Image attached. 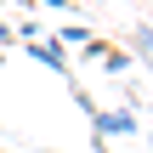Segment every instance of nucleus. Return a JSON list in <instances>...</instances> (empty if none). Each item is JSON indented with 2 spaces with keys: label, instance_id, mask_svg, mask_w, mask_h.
Segmentation results:
<instances>
[{
  "label": "nucleus",
  "instance_id": "f257e3e1",
  "mask_svg": "<svg viewBox=\"0 0 153 153\" xmlns=\"http://www.w3.org/2000/svg\"><path fill=\"white\" fill-rule=\"evenodd\" d=\"M91 119H97V136L102 142L108 136H142V119L131 108H91Z\"/></svg>",
  "mask_w": 153,
  "mask_h": 153
},
{
  "label": "nucleus",
  "instance_id": "f03ea898",
  "mask_svg": "<svg viewBox=\"0 0 153 153\" xmlns=\"http://www.w3.org/2000/svg\"><path fill=\"white\" fill-rule=\"evenodd\" d=\"M28 57H40L51 74H68V51H62L57 40H45V34H40V40H28Z\"/></svg>",
  "mask_w": 153,
  "mask_h": 153
},
{
  "label": "nucleus",
  "instance_id": "7ed1b4c3",
  "mask_svg": "<svg viewBox=\"0 0 153 153\" xmlns=\"http://www.w3.org/2000/svg\"><path fill=\"white\" fill-rule=\"evenodd\" d=\"M102 62H108V74H114V79H125V74H131V57H114V51H108Z\"/></svg>",
  "mask_w": 153,
  "mask_h": 153
},
{
  "label": "nucleus",
  "instance_id": "20e7f679",
  "mask_svg": "<svg viewBox=\"0 0 153 153\" xmlns=\"http://www.w3.org/2000/svg\"><path fill=\"white\" fill-rule=\"evenodd\" d=\"M0 62H6V51H0Z\"/></svg>",
  "mask_w": 153,
  "mask_h": 153
},
{
  "label": "nucleus",
  "instance_id": "39448f33",
  "mask_svg": "<svg viewBox=\"0 0 153 153\" xmlns=\"http://www.w3.org/2000/svg\"><path fill=\"white\" fill-rule=\"evenodd\" d=\"M148 142H153V131H148Z\"/></svg>",
  "mask_w": 153,
  "mask_h": 153
}]
</instances>
